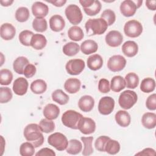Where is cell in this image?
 I'll return each mask as SVG.
<instances>
[{
  "label": "cell",
  "instance_id": "cell-1",
  "mask_svg": "<svg viewBox=\"0 0 156 156\" xmlns=\"http://www.w3.org/2000/svg\"><path fill=\"white\" fill-rule=\"evenodd\" d=\"M41 132L39 125L32 123L26 126L23 135L27 141L31 143L35 147H38L44 142V136Z\"/></svg>",
  "mask_w": 156,
  "mask_h": 156
},
{
  "label": "cell",
  "instance_id": "cell-2",
  "mask_svg": "<svg viewBox=\"0 0 156 156\" xmlns=\"http://www.w3.org/2000/svg\"><path fill=\"white\" fill-rule=\"evenodd\" d=\"M85 27L89 36L103 34L107 29L108 25L102 18H90L86 22Z\"/></svg>",
  "mask_w": 156,
  "mask_h": 156
},
{
  "label": "cell",
  "instance_id": "cell-3",
  "mask_svg": "<svg viewBox=\"0 0 156 156\" xmlns=\"http://www.w3.org/2000/svg\"><path fill=\"white\" fill-rule=\"evenodd\" d=\"M83 116L79 112L69 110L65 112L62 116V122L64 126L72 129H79Z\"/></svg>",
  "mask_w": 156,
  "mask_h": 156
},
{
  "label": "cell",
  "instance_id": "cell-4",
  "mask_svg": "<svg viewBox=\"0 0 156 156\" xmlns=\"http://www.w3.org/2000/svg\"><path fill=\"white\" fill-rule=\"evenodd\" d=\"M137 99L138 96L136 93L133 91L127 90L120 94L118 102L121 107L124 110H128L135 104Z\"/></svg>",
  "mask_w": 156,
  "mask_h": 156
},
{
  "label": "cell",
  "instance_id": "cell-5",
  "mask_svg": "<svg viewBox=\"0 0 156 156\" xmlns=\"http://www.w3.org/2000/svg\"><path fill=\"white\" fill-rule=\"evenodd\" d=\"M48 142L59 151L66 149L68 144L66 136L60 132H55L50 135L48 138Z\"/></svg>",
  "mask_w": 156,
  "mask_h": 156
},
{
  "label": "cell",
  "instance_id": "cell-6",
  "mask_svg": "<svg viewBox=\"0 0 156 156\" xmlns=\"http://www.w3.org/2000/svg\"><path fill=\"white\" fill-rule=\"evenodd\" d=\"M65 15L72 24H79L82 20L83 15L79 7L76 4L68 5L65 9Z\"/></svg>",
  "mask_w": 156,
  "mask_h": 156
},
{
  "label": "cell",
  "instance_id": "cell-7",
  "mask_svg": "<svg viewBox=\"0 0 156 156\" xmlns=\"http://www.w3.org/2000/svg\"><path fill=\"white\" fill-rule=\"evenodd\" d=\"M143 1L125 0L120 5L119 9L122 15L126 17L132 16L142 4Z\"/></svg>",
  "mask_w": 156,
  "mask_h": 156
},
{
  "label": "cell",
  "instance_id": "cell-8",
  "mask_svg": "<svg viewBox=\"0 0 156 156\" xmlns=\"http://www.w3.org/2000/svg\"><path fill=\"white\" fill-rule=\"evenodd\" d=\"M124 32L129 37H138L143 32L142 24L135 20H129L126 23L124 26Z\"/></svg>",
  "mask_w": 156,
  "mask_h": 156
},
{
  "label": "cell",
  "instance_id": "cell-9",
  "mask_svg": "<svg viewBox=\"0 0 156 156\" xmlns=\"http://www.w3.org/2000/svg\"><path fill=\"white\" fill-rule=\"evenodd\" d=\"M85 66V62L79 58L69 60L65 65L67 73L70 75H78L82 73Z\"/></svg>",
  "mask_w": 156,
  "mask_h": 156
},
{
  "label": "cell",
  "instance_id": "cell-10",
  "mask_svg": "<svg viewBox=\"0 0 156 156\" xmlns=\"http://www.w3.org/2000/svg\"><path fill=\"white\" fill-rule=\"evenodd\" d=\"M126 65V58L121 55H114L107 62V67L112 72L122 70Z\"/></svg>",
  "mask_w": 156,
  "mask_h": 156
},
{
  "label": "cell",
  "instance_id": "cell-11",
  "mask_svg": "<svg viewBox=\"0 0 156 156\" xmlns=\"http://www.w3.org/2000/svg\"><path fill=\"white\" fill-rule=\"evenodd\" d=\"M115 100L110 96L102 97L99 101L98 111L103 115L110 114L114 110Z\"/></svg>",
  "mask_w": 156,
  "mask_h": 156
},
{
  "label": "cell",
  "instance_id": "cell-12",
  "mask_svg": "<svg viewBox=\"0 0 156 156\" xmlns=\"http://www.w3.org/2000/svg\"><path fill=\"white\" fill-rule=\"evenodd\" d=\"M105 42L111 47H118L123 41L122 35L117 30H111L105 35Z\"/></svg>",
  "mask_w": 156,
  "mask_h": 156
},
{
  "label": "cell",
  "instance_id": "cell-13",
  "mask_svg": "<svg viewBox=\"0 0 156 156\" xmlns=\"http://www.w3.org/2000/svg\"><path fill=\"white\" fill-rule=\"evenodd\" d=\"M28 85V82L26 79L22 77H18L13 82V91L16 94L23 96L26 93Z\"/></svg>",
  "mask_w": 156,
  "mask_h": 156
},
{
  "label": "cell",
  "instance_id": "cell-14",
  "mask_svg": "<svg viewBox=\"0 0 156 156\" xmlns=\"http://www.w3.org/2000/svg\"><path fill=\"white\" fill-rule=\"evenodd\" d=\"M79 130L85 135L93 133L96 130V123L91 118L83 117Z\"/></svg>",
  "mask_w": 156,
  "mask_h": 156
},
{
  "label": "cell",
  "instance_id": "cell-15",
  "mask_svg": "<svg viewBox=\"0 0 156 156\" xmlns=\"http://www.w3.org/2000/svg\"><path fill=\"white\" fill-rule=\"evenodd\" d=\"M32 12L36 18H43L48 15L49 8L46 4L42 2L36 1L32 5Z\"/></svg>",
  "mask_w": 156,
  "mask_h": 156
},
{
  "label": "cell",
  "instance_id": "cell-16",
  "mask_svg": "<svg viewBox=\"0 0 156 156\" xmlns=\"http://www.w3.org/2000/svg\"><path fill=\"white\" fill-rule=\"evenodd\" d=\"M15 34L16 29L12 24L5 23L1 26L0 35L4 40H12L15 37Z\"/></svg>",
  "mask_w": 156,
  "mask_h": 156
},
{
  "label": "cell",
  "instance_id": "cell-17",
  "mask_svg": "<svg viewBox=\"0 0 156 156\" xmlns=\"http://www.w3.org/2000/svg\"><path fill=\"white\" fill-rule=\"evenodd\" d=\"M78 105L82 112H89L94 107V100L92 96L90 95H85L79 99Z\"/></svg>",
  "mask_w": 156,
  "mask_h": 156
},
{
  "label": "cell",
  "instance_id": "cell-18",
  "mask_svg": "<svg viewBox=\"0 0 156 156\" xmlns=\"http://www.w3.org/2000/svg\"><path fill=\"white\" fill-rule=\"evenodd\" d=\"M65 26V21L59 15H54L49 19V27L52 31L60 32Z\"/></svg>",
  "mask_w": 156,
  "mask_h": 156
},
{
  "label": "cell",
  "instance_id": "cell-19",
  "mask_svg": "<svg viewBox=\"0 0 156 156\" xmlns=\"http://www.w3.org/2000/svg\"><path fill=\"white\" fill-rule=\"evenodd\" d=\"M122 51L128 57H134L138 51V44L133 41H127L122 46Z\"/></svg>",
  "mask_w": 156,
  "mask_h": 156
},
{
  "label": "cell",
  "instance_id": "cell-20",
  "mask_svg": "<svg viewBox=\"0 0 156 156\" xmlns=\"http://www.w3.org/2000/svg\"><path fill=\"white\" fill-rule=\"evenodd\" d=\"M87 64L88 68L93 71H96L101 68L103 65V60L102 57L98 54H95L92 55H90L87 61Z\"/></svg>",
  "mask_w": 156,
  "mask_h": 156
},
{
  "label": "cell",
  "instance_id": "cell-21",
  "mask_svg": "<svg viewBox=\"0 0 156 156\" xmlns=\"http://www.w3.org/2000/svg\"><path fill=\"white\" fill-rule=\"evenodd\" d=\"M60 113L59 107L54 104H48L43 108L44 116L50 120L56 119Z\"/></svg>",
  "mask_w": 156,
  "mask_h": 156
},
{
  "label": "cell",
  "instance_id": "cell-22",
  "mask_svg": "<svg viewBox=\"0 0 156 156\" xmlns=\"http://www.w3.org/2000/svg\"><path fill=\"white\" fill-rule=\"evenodd\" d=\"M81 82L77 78L68 79L64 83V88L68 93L74 94L77 93L80 88Z\"/></svg>",
  "mask_w": 156,
  "mask_h": 156
},
{
  "label": "cell",
  "instance_id": "cell-23",
  "mask_svg": "<svg viewBox=\"0 0 156 156\" xmlns=\"http://www.w3.org/2000/svg\"><path fill=\"white\" fill-rule=\"evenodd\" d=\"M115 118L117 124L122 127H127L130 124V115L125 110H119L116 112Z\"/></svg>",
  "mask_w": 156,
  "mask_h": 156
},
{
  "label": "cell",
  "instance_id": "cell-24",
  "mask_svg": "<svg viewBox=\"0 0 156 156\" xmlns=\"http://www.w3.org/2000/svg\"><path fill=\"white\" fill-rule=\"evenodd\" d=\"M46 43L47 40L43 35L34 34L31 39L30 46L36 50H41L46 46Z\"/></svg>",
  "mask_w": 156,
  "mask_h": 156
},
{
  "label": "cell",
  "instance_id": "cell-25",
  "mask_svg": "<svg viewBox=\"0 0 156 156\" xmlns=\"http://www.w3.org/2000/svg\"><path fill=\"white\" fill-rule=\"evenodd\" d=\"M80 49L83 54L89 55L97 51L98 45L97 43L93 40H87L82 43Z\"/></svg>",
  "mask_w": 156,
  "mask_h": 156
},
{
  "label": "cell",
  "instance_id": "cell-26",
  "mask_svg": "<svg viewBox=\"0 0 156 156\" xmlns=\"http://www.w3.org/2000/svg\"><path fill=\"white\" fill-rule=\"evenodd\" d=\"M141 123L146 129H154L156 126V115L151 112L145 113L142 116Z\"/></svg>",
  "mask_w": 156,
  "mask_h": 156
},
{
  "label": "cell",
  "instance_id": "cell-27",
  "mask_svg": "<svg viewBox=\"0 0 156 156\" xmlns=\"http://www.w3.org/2000/svg\"><path fill=\"white\" fill-rule=\"evenodd\" d=\"M126 87L125 79L121 76H114L110 82V89L114 92H119Z\"/></svg>",
  "mask_w": 156,
  "mask_h": 156
},
{
  "label": "cell",
  "instance_id": "cell-28",
  "mask_svg": "<svg viewBox=\"0 0 156 156\" xmlns=\"http://www.w3.org/2000/svg\"><path fill=\"white\" fill-rule=\"evenodd\" d=\"M29 63V62L26 57L21 56L16 58L13 62V68L16 73L19 74H23L26 66Z\"/></svg>",
  "mask_w": 156,
  "mask_h": 156
},
{
  "label": "cell",
  "instance_id": "cell-29",
  "mask_svg": "<svg viewBox=\"0 0 156 156\" xmlns=\"http://www.w3.org/2000/svg\"><path fill=\"white\" fill-rule=\"evenodd\" d=\"M82 149V143L76 139H72L68 141L67 147L66 149L67 153L72 155L79 154Z\"/></svg>",
  "mask_w": 156,
  "mask_h": 156
},
{
  "label": "cell",
  "instance_id": "cell-30",
  "mask_svg": "<svg viewBox=\"0 0 156 156\" xmlns=\"http://www.w3.org/2000/svg\"><path fill=\"white\" fill-rule=\"evenodd\" d=\"M47 89V84L46 82L42 79H37L33 81L30 84L31 91L37 94H40L46 91Z\"/></svg>",
  "mask_w": 156,
  "mask_h": 156
},
{
  "label": "cell",
  "instance_id": "cell-31",
  "mask_svg": "<svg viewBox=\"0 0 156 156\" xmlns=\"http://www.w3.org/2000/svg\"><path fill=\"white\" fill-rule=\"evenodd\" d=\"M52 99L60 105H65L69 101V96L60 89L55 90L52 92Z\"/></svg>",
  "mask_w": 156,
  "mask_h": 156
},
{
  "label": "cell",
  "instance_id": "cell-32",
  "mask_svg": "<svg viewBox=\"0 0 156 156\" xmlns=\"http://www.w3.org/2000/svg\"><path fill=\"white\" fill-rule=\"evenodd\" d=\"M68 35L69 39L75 41H80L84 37L82 29L77 26H72L68 29Z\"/></svg>",
  "mask_w": 156,
  "mask_h": 156
},
{
  "label": "cell",
  "instance_id": "cell-33",
  "mask_svg": "<svg viewBox=\"0 0 156 156\" xmlns=\"http://www.w3.org/2000/svg\"><path fill=\"white\" fill-rule=\"evenodd\" d=\"M102 5L99 1L92 0V2L87 7L83 8L85 13L88 16H94L99 13Z\"/></svg>",
  "mask_w": 156,
  "mask_h": 156
},
{
  "label": "cell",
  "instance_id": "cell-34",
  "mask_svg": "<svg viewBox=\"0 0 156 156\" xmlns=\"http://www.w3.org/2000/svg\"><path fill=\"white\" fill-rule=\"evenodd\" d=\"M80 50L79 46L74 42H68L63 47V52L67 56H74L77 54Z\"/></svg>",
  "mask_w": 156,
  "mask_h": 156
},
{
  "label": "cell",
  "instance_id": "cell-35",
  "mask_svg": "<svg viewBox=\"0 0 156 156\" xmlns=\"http://www.w3.org/2000/svg\"><path fill=\"white\" fill-rule=\"evenodd\" d=\"M155 80L151 77L144 79L140 84V90L144 93H151L155 90Z\"/></svg>",
  "mask_w": 156,
  "mask_h": 156
},
{
  "label": "cell",
  "instance_id": "cell-36",
  "mask_svg": "<svg viewBox=\"0 0 156 156\" xmlns=\"http://www.w3.org/2000/svg\"><path fill=\"white\" fill-rule=\"evenodd\" d=\"M126 86L128 88L134 89L137 87L139 83V77L134 73H129L125 76Z\"/></svg>",
  "mask_w": 156,
  "mask_h": 156
},
{
  "label": "cell",
  "instance_id": "cell-37",
  "mask_svg": "<svg viewBox=\"0 0 156 156\" xmlns=\"http://www.w3.org/2000/svg\"><path fill=\"white\" fill-rule=\"evenodd\" d=\"M81 141L83 143V149L82 151V155L84 156H88L93 153V148L92 146V143L93 140V136L80 138Z\"/></svg>",
  "mask_w": 156,
  "mask_h": 156
},
{
  "label": "cell",
  "instance_id": "cell-38",
  "mask_svg": "<svg viewBox=\"0 0 156 156\" xmlns=\"http://www.w3.org/2000/svg\"><path fill=\"white\" fill-rule=\"evenodd\" d=\"M120 150V144L116 140L109 139L105 146V152L111 155H115L119 152Z\"/></svg>",
  "mask_w": 156,
  "mask_h": 156
},
{
  "label": "cell",
  "instance_id": "cell-39",
  "mask_svg": "<svg viewBox=\"0 0 156 156\" xmlns=\"http://www.w3.org/2000/svg\"><path fill=\"white\" fill-rule=\"evenodd\" d=\"M39 127L42 132L48 133L53 132L55 129L54 122L47 118L42 119L39 123Z\"/></svg>",
  "mask_w": 156,
  "mask_h": 156
},
{
  "label": "cell",
  "instance_id": "cell-40",
  "mask_svg": "<svg viewBox=\"0 0 156 156\" xmlns=\"http://www.w3.org/2000/svg\"><path fill=\"white\" fill-rule=\"evenodd\" d=\"M35 153V147L30 142H25L21 144L20 154L22 156H32Z\"/></svg>",
  "mask_w": 156,
  "mask_h": 156
},
{
  "label": "cell",
  "instance_id": "cell-41",
  "mask_svg": "<svg viewBox=\"0 0 156 156\" xmlns=\"http://www.w3.org/2000/svg\"><path fill=\"white\" fill-rule=\"evenodd\" d=\"M30 16L29 10L27 7H19L15 12V18L16 20L21 23L26 21Z\"/></svg>",
  "mask_w": 156,
  "mask_h": 156
},
{
  "label": "cell",
  "instance_id": "cell-42",
  "mask_svg": "<svg viewBox=\"0 0 156 156\" xmlns=\"http://www.w3.org/2000/svg\"><path fill=\"white\" fill-rule=\"evenodd\" d=\"M32 27L34 29L38 32H43L48 28V24L46 19L35 18L32 21Z\"/></svg>",
  "mask_w": 156,
  "mask_h": 156
},
{
  "label": "cell",
  "instance_id": "cell-43",
  "mask_svg": "<svg viewBox=\"0 0 156 156\" xmlns=\"http://www.w3.org/2000/svg\"><path fill=\"white\" fill-rule=\"evenodd\" d=\"M13 79L12 73L7 69H2L0 71V83L2 85H9Z\"/></svg>",
  "mask_w": 156,
  "mask_h": 156
},
{
  "label": "cell",
  "instance_id": "cell-44",
  "mask_svg": "<svg viewBox=\"0 0 156 156\" xmlns=\"http://www.w3.org/2000/svg\"><path fill=\"white\" fill-rule=\"evenodd\" d=\"M34 33L32 31L28 30H24L20 32L19 34V40L20 43L26 46H30V41L32 36L34 35Z\"/></svg>",
  "mask_w": 156,
  "mask_h": 156
},
{
  "label": "cell",
  "instance_id": "cell-45",
  "mask_svg": "<svg viewBox=\"0 0 156 156\" xmlns=\"http://www.w3.org/2000/svg\"><path fill=\"white\" fill-rule=\"evenodd\" d=\"M101 18L105 20L108 26H111L115 21L116 15L112 10L106 9L101 15Z\"/></svg>",
  "mask_w": 156,
  "mask_h": 156
},
{
  "label": "cell",
  "instance_id": "cell-46",
  "mask_svg": "<svg viewBox=\"0 0 156 156\" xmlns=\"http://www.w3.org/2000/svg\"><path fill=\"white\" fill-rule=\"evenodd\" d=\"M12 98V92L9 87L0 88V102L1 104L7 103Z\"/></svg>",
  "mask_w": 156,
  "mask_h": 156
},
{
  "label": "cell",
  "instance_id": "cell-47",
  "mask_svg": "<svg viewBox=\"0 0 156 156\" xmlns=\"http://www.w3.org/2000/svg\"><path fill=\"white\" fill-rule=\"evenodd\" d=\"M110 138L107 136H100L94 142L95 148L100 152H105V146L106 143Z\"/></svg>",
  "mask_w": 156,
  "mask_h": 156
},
{
  "label": "cell",
  "instance_id": "cell-48",
  "mask_svg": "<svg viewBox=\"0 0 156 156\" xmlns=\"http://www.w3.org/2000/svg\"><path fill=\"white\" fill-rule=\"evenodd\" d=\"M98 90L102 93H107L110 90L109 81L106 79H101L98 83Z\"/></svg>",
  "mask_w": 156,
  "mask_h": 156
},
{
  "label": "cell",
  "instance_id": "cell-49",
  "mask_svg": "<svg viewBox=\"0 0 156 156\" xmlns=\"http://www.w3.org/2000/svg\"><path fill=\"white\" fill-rule=\"evenodd\" d=\"M146 106L150 110H156V94L155 93L148 96L146 101Z\"/></svg>",
  "mask_w": 156,
  "mask_h": 156
},
{
  "label": "cell",
  "instance_id": "cell-50",
  "mask_svg": "<svg viewBox=\"0 0 156 156\" xmlns=\"http://www.w3.org/2000/svg\"><path fill=\"white\" fill-rule=\"evenodd\" d=\"M36 71H37V69L35 66H34L32 64L29 63L26 66L24 69L23 74L26 77L30 78L35 75V74L36 73Z\"/></svg>",
  "mask_w": 156,
  "mask_h": 156
},
{
  "label": "cell",
  "instance_id": "cell-51",
  "mask_svg": "<svg viewBox=\"0 0 156 156\" xmlns=\"http://www.w3.org/2000/svg\"><path fill=\"white\" fill-rule=\"evenodd\" d=\"M36 156H55V153L53 150L48 147H44L38 151L36 154Z\"/></svg>",
  "mask_w": 156,
  "mask_h": 156
},
{
  "label": "cell",
  "instance_id": "cell-52",
  "mask_svg": "<svg viewBox=\"0 0 156 156\" xmlns=\"http://www.w3.org/2000/svg\"><path fill=\"white\" fill-rule=\"evenodd\" d=\"M155 151L152 148H146L142 151L137 153L135 155H155Z\"/></svg>",
  "mask_w": 156,
  "mask_h": 156
},
{
  "label": "cell",
  "instance_id": "cell-53",
  "mask_svg": "<svg viewBox=\"0 0 156 156\" xmlns=\"http://www.w3.org/2000/svg\"><path fill=\"white\" fill-rule=\"evenodd\" d=\"M146 7L151 10H155L156 9V1L155 0H150L146 1Z\"/></svg>",
  "mask_w": 156,
  "mask_h": 156
},
{
  "label": "cell",
  "instance_id": "cell-54",
  "mask_svg": "<svg viewBox=\"0 0 156 156\" xmlns=\"http://www.w3.org/2000/svg\"><path fill=\"white\" fill-rule=\"evenodd\" d=\"M48 2L51 3L54 5L56 7H62L63 6L66 2V0H55V1H46Z\"/></svg>",
  "mask_w": 156,
  "mask_h": 156
},
{
  "label": "cell",
  "instance_id": "cell-55",
  "mask_svg": "<svg viewBox=\"0 0 156 156\" xmlns=\"http://www.w3.org/2000/svg\"><path fill=\"white\" fill-rule=\"evenodd\" d=\"M0 2H1V4L2 6L7 7V6L10 5L13 2V0H7V1H2V0H1L0 1Z\"/></svg>",
  "mask_w": 156,
  "mask_h": 156
}]
</instances>
